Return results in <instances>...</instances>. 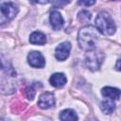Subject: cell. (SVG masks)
Masks as SVG:
<instances>
[{"label":"cell","instance_id":"cell-6","mask_svg":"<svg viewBox=\"0 0 121 121\" xmlns=\"http://www.w3.org/2000/svg\"><path fill=\"white\" fill-rule=\"evenodd\" d=\"M71 50V43L69 42H63L60 43L55 49V57L59 60H64L68 58Z\"/></svg>","mask_w":121,"mask_h":121},{"label":"cell","instance_id":"cell-18","mask_svg":"<svg viewBox=\"0 0 121 121\" xmlns=\"http://www.w3.org/2000/svg\"><path fill=\"white\" fill-rule=\"evenodd\" d=\"M115 68H116V70L121 71V58H119V59L117 60L116 64H115Z\"/></svg>","mask_w":121,"mask_h":121},{"label":"cell","instance_id":"cell-19","mask_svg":"<svg viewBox=\"0 0 121 121\" xmlns=\"http://www.w3.org/2000/svg\"><path fill=\"white\" fill-rule=\"evenodd\" d=\"M90 121H97L96 119H95V118H91V120Z\"/></svg>","mask_w":121,"mask_h":121},{"label":"cell","instance_id":"cell-4","mask_svg":"<svg viewBox=\"0 0 121 121\" xmlns=\"http://www.w3.org/2000/svg\"><path fill=\"white\" fill-rule=\"evenodd\" d=\"M0 22L3 25L15 17V15L18 12V8L11 2H3L0 4Z\"/></svg>","mask_w":121,"mask_h":121},{"label":"cell","instance_id":"cell-9","mask_svg":"<svg viewBox=\"0 0 121 121\" xmlns=\"http://www.w3.org/2000/svg\"><path fill=\"white\" fill-rule=\"evenodd\" d=\"M101 94L104 97L112 99V100H118L121 95V91L117 88L113 87H104L101 90Z\"/></svg>","mask_w":121,"mask_h":121},{"label":"cell","instance_id":"cell-17","mask_svg":"<svg viewBox=\"0 0 121 121\" xmlns=\"http://www.w3.org/2000/svg\"><path fill=\"white\" fill-rule=\"evenodd\" d=\"M68 3H69L68 1H57V2H52L53 5H58L59 7H61V6L66 5V4H68Z\"/></svg>","mask_w":121,"mask_h":121},{"label":"cell","instance_id":"cell-13","mask_svg":"<svg viewBox=\"0 0 121 121\" xmlns=\"http://www.w3.org/2000/svg\"><path fill=\"white\" fill-rule=\"evenodd\" d=\"M100 108L102 110V112L104 113H107V114H110L112 113L114 110H115V104H114V101L112 100V99H109L107 98L106 100H103L100 104Z\"/></svg>","mask_w":121,"mask_h":121},{"label":"cell","instance_id":"cell-2","mask_svg":"<svg viewBox=\"0 0 121 121\" xmlns=\"http://www.w3.org/2000/svg\"><path fill=\"white\" fill-rule=\"evenodd\" d=\"M95 26L97 30L104 35H112L115 32V25L111 15L106 11H101L95 18Z\"/></svg>","mask_w":121,"mask_h":121},{"label":"cell","instance_id":"cell-7","mask_svg":"<svg viewBox=\"0 0 121 121\" xmlns=\"http://www.w3.org/2000/svg\"><path fill=\"white\" fill-rule=\"evenodd\" d=\"M28 63L35 68H43L45 64L43 55L38 51H32L27 55Z\"/></svg>","mask_w":121,"mask_h":121},{"label":"cell","instance_id":"cell-1","mask_svg":"<svg viewBox=\"0 0 121 121\" xmlns=\"http://www.w3.org/2000/svg\"><path fill=\"white\" fill-rule=\"evenodd\" d=\"M98 39V32L93 26H86L80 28L78 35V45L85 51L95 49V43Z\"/></svg>","mask_w":121,"mask_h":121},{"label":"cell","instance_id":"cell-12","mask_svg":"<svg viewBox=\"0 0 121 121\" xmlns=\"http://www.w3.org/2000/svg\"><path fill=\"white\" fill-rule=\"evenodd\" d=\"M60 121H78V115L75 111L71 109H66L60 113Z\"/></svg>","mask_w":121,"mask_h":121},{"label":"cell","instance_id":"cell-3","mask_svg":"<svg viewBox=\"0 0 121 121\" xmlns=\"http://www.w3.org/2000/svg\"><path fill=\"white\" fill-rule=\"evenodd\" d=\"M104 60V53L100 50L94 49L88 51L85 56V63L91 71H96L100 68Z\"/></svg>","mask_w":121,"mask_h":121},{"label":"cell","instance_id":"cell-11","mask_svg":"<svg viewBox=\"0 0 121 121\" xmlns=\"http://www.w3.org/2000/svg\"><path fill=\"white\" fill-rule=\"evenodd\" d=\"M29 42L32 44H40L43 45L46 43V37L43 33L40 32V31H34L30 37H29Z\"/></svg>","mask_w":121,"mask_h":121},{"label":"cell","instance_id":"cell-10","mask_svg":"<svg viewBox=\"0 0 121 121\" xmlns=\"http://www.w3.org/2000/svg\"><path fill=\"white\" fill-rule=\"evenodd\" d=\"M50 84L56 88H61L65 85L67 79L63 73H55L50 77Z\"/></svg>","mask_w":121,"mask_h":121},{"label":"cell","instance_id":"cell-15","mask_svg":"<svg viewBox=\"0 0 121 121\" xmlns=\"http://www.w3.org/2000/svg\"><path fill=\"white\" fill-rule=\"evenodd\" d=\"M78 18L81 23H89L92 18V14L90 11L82 9L78 13Z\"/></svg>","mask_w":121,"mask_h":121},{"label":"cell","instance_id":"cell-5","mask_svg":"<svg viewBox=\"0 0 121 121\" xmlns=\"http://www.w3.org/2000/svg\"><path fill=\"white\" fill-rule=\"evenodd\" d=\"M38 106L41 109H49L55 105V96L51 92L43 93L38 100Z\"/></svg>","mask_w":121,"mask_h":121},{"label":"cell","instance_id":"cell-8","mask_svg":"<svg viewBox=\"0 0 121 121\" xmlns=\"http://www.w3.org/2000/svg\"><path fill=\"white\" fill-rule=\"evenodd\" d=\"M49 20H50V24H51L52 27H53L55 30H60V29L63 26L64 20H63L61 14H60L59 11H57V10L51 11Z\"/></svg>","mask_w":121,"mask_h":121},{"label":"cell","instance_id":"cell-14","mask_svg":"<svg viewBox=\"0 0 121 121\" xmlns=\"http://www.w3.org/2000/svg\"><path fill=\"white\" fill-rule=\"evenodd\" d=\"M43 85L41 82H33L32 84H30L26 89V96L29 100H33L35 95H36V91L37 89L41 88Z\"/></svg>","mask_w":121,"mask_h":121},{"label":"cell","instance_id":"cell-16","mask_svg":"<svg viewBox=\"0 0 121 121\" xmlns=\"http://www.w3.org/2000/svg\"><path fill=\"white\" fill-rule=\"evenodd\" d=\"M95 3V1H78V5H82V6H92Z\"/></svg>","mask_w":121,"mask_h":121}]
</instances>
